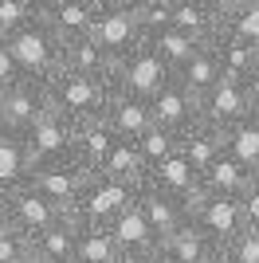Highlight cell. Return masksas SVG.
Instances as JSON below:
<instances>
[{"label": "cell", "mask_w": 259, "mask_h": 263, "mask_svg": "<svg viewBox=\"0 0 259 263\" xmlns=\"http://www.w3.org/2000/svg\"><path fill=\"white\" fill-rule=\"evenodd\" d=\"M138 209L145 212V220H150L153 236H157V243H165L169 236H177V232L189 224V212H184L181 200L165 197V193H157L153 185H141L138 189ZM161 252V248H157Z\"/></svg>", "instance_id": "17"}, {"label": "cell", "mask_w": 259, "mask_h": 263, "mask_svg": "<svg viewBox=\"0 0 259 263\" xmlns=\"http://www.w3.org/2000/svg\"><path fill=\"white\" fill-rule=\"evenodd\" d=\"M16 263H35V259H32V255H28V259H16Z\"/></svg>", "instance_id": "43"}, {"label": "cell", "mask_w": 259, "mask_h": 263, "mask_svg": "<svg viewBox=\"0 0 259 263\" xmlns=\"http://www.w3.org/2000/svg\"><path fill=\"white\" fill-rule=\"evenodd\" d=\"M75 248H79V224L63 220L47 228L43 236L32 240V259L35 263H75Z\"/></svg>", "instance_id": "24"}, {"label": "cell", "mask_w": 259, "mask_h": 263, "mask_svg": "<svg viewBox=\"0 0 259 263\" xmlns=\"http://www.w3.org/2000/svg\"><path fill=\"white\" fill-rule=\"evenodd\" d=\"M153 255L157 252H118L114 263H153Z\"/></svg>", "instance_id": "39"}, {"label": "cell", "mask_w": 259, "mask_h": 263, "mask_svg": "<svg viewBox=\"0 0 259 263\" xmlns=\"http://www.w3.org/2000/svg\"><path fill=\"white\" fill-rule=\"evenodd\" d=\"M118 243L106 228H83L79 224V248H75V263H114L118 259Z\"/></svg>", "instance_id": "30"}, {"label": "cell", "mask_w": 259, "mask_h": 263, "mask_svg": "<svg viewBox=\"0 0 259 263\" xmlns=\"http://www.w3.org/2000/svg\"><path fill=\"white\" fill-rule=\"evenodd\" d=\"M75 130H79L75 122H67L63 114L47 110L32 130L24 134V138H28V149H32L35 169H43V165H71V161H75Z\"/></svg>", "instance_id": "7"}, {"label": "cell", "mask_w": 259, "mask_h": 263, "mask_svg": "<svg viewBox=\"0 0 259 263\" xmlns=\"http://www.w3.org/2000/svg\"><path fill=\"white\" fill-rule=\"evenodd\" d=\"M181 154L193 161L196 173H205L212 161H220V157L228 154V142H224V130H216V126H208V122H196L193 130L181 138Z\"/></svg>", "instance_id": "23"}, {"label": "cell", "mask_w": 259, "mask_h": 263, "mask_svg": "<svg viewBox=\"0 0 259 263\" xmlns=\"http://www.w3.org/2000/svg\"><path fill=\"white\" fill-rule=\"evenodd\" d=\"M134 16H138L145 40L157 32H165L173 24V0H134Z\"/></svg>", "instance_id": "34"}, {"label": "cell", "mask_w": 259, "mask_h": 263, "mask_svg": "<svg viewBox=\"0 0 259 263\" xmlns=\"http://www.w3.org/2000/svg\"><path fill=\"white\" fill-rule=\"evenodd\" d=\"M205 263H232V259H228V252H224V248H216V252L212 255H208V259Z\"/></svg>", "instance_id": "41"}, {"label": "cell", "mask_w": 259, "mask_h": 263, "mask_svg": "<svg viewBox=\"0 0 259 263\" xmlns=\"http://www.w3.org/2000/svg\"><path fill=\"white\" fill-rule=\"evenodd\" d=\"M193 224L205 232L216 248H228V243L236 240V236H244V228H248V220H244V200L208 197L205 193V200H200L196 212H193Z\"/></svg>", "instance_id": "10"}, {"label": "cell", "mask_w": 259, "mask_h": 263, "mask_svg": "<svg viewBox=\"0 0 259 263\" xmlns=\"http://www.w3.org/2000/svg\"><path fill=\"white\" fill-rule=\"evenodd\" d=\"M138 145V154H141V161H145V173H153L157 165H165L169 157H177L181 154V138L173 130H161V126H153L141 142H134Z\"/></svg>", "instance_id": "33"}, {"label": "cell", "mask_w": 259, "mask_h": 263, "mask_svg": "<svg viewBox=\"0 0 259 263\" xmlns=\"http://www.w3.org/2000/svg\"><path fill=\"white\" fill-rule=\"evenodd\" d=\"M173 28L196 44H212L224 32V0H173Z\"/></svg>", "instance_id": "13"}, {"label": "cell", "mask_w": 259, "mask_h": 263, "mask_svg": "<svg viewBox=\"0 0 259 263\" xmlns=\"http://www.w3.org/2000/svg\"><path fill=\"white\" fill-rule=\"evenodd\" d=\"M177 79H181L184 87L193 90L196 99H205L208 90H212L216 83L224 79V71H220V55H216V47H212V44H205L200 51L193 55V59H189V63L181 67V71H177Z\"/></svg>", "instance_id": "25"}, {"label": "cell", "mask_w": 259, "mask_h": 263, "mask_svg": "<svg viewBox=\"0 0 259 263\" xmlns=\"http://www.w3.org/2000/svg\"><path fill=\"white\" fill-rule=\"evenodd\" d=\"M8 228H16V224H12V200L0 197V232H8Z\"/></svg>", "instance_id": "40"}, {"label": "cell", "mask_w": 259, "mask_h": 263, "mask_svg": "<svg viewBox=\"0 0 259 263\" xmlns=\"http://www.w3.org/2000/svg\"><path fill=\"white\" fill-rule=\"evenodd\" d=\"M259 114V90L255 83H236V79H220L205 99H200V122L216 130H232L244 118Z\"/></svg>", "instance_id": "6"}, {"label": "cell", "mask_w": 259, "mask_h": 263, "mask_svg": "<svg viewBox=\"0 0 259 263\" xmlns=\"http://www.w3.org/2000/svg\"><path fill=\"white\" fill-rule=\"evenodd\" d=\"M47 110H51L47 87L24 79V83H16V87H8L4 95H0V126L12 130V134H28Z\"/></svg>", "instance_id": "8"}, {"label": "cell", "mask_w": 259, "mask_h": 263, "mask_svg": "<svg viewBox=\"0 0 259 263\" xmlns=\"http://www.w3.org/2000/svg\"><path fill=\"white\" fill-rule=\"evenodd\" d=\"M16 83H24V75H20V67H16V59H12L8 44L0 40V95L8 87H16Z\"/></svg>", "instance_id": "37"}, {"label": "cell", "mask_w": 259, "mask_h": 263, "mask_svg": "<svg viewBox=\"0 0 259 263\" xmlns=\"http://www.w3.org/2000/svg\"><path fill=\"white\" fill-rule=\"evenodd\" d=\"M86 181H90V177H86L75 161H71V165H43V169L32 173V185L40 189L51 204H59L67 216H71V209H75V200L83 197Z\"/></svg>", "instance_id": "15"}, {"label": "cell", "mask_w": 259, "mask_h": 263, "mask_svg": "<svg viewBox=\"0 0 259 263\" xmlns=\"http://www.w3.org/2000/svg\"><path fill=\"white\" fill-rule=\"evenodd\" d=\"M12 224H16V232H24L28 240H35V236H43L47 228H55V224H63V220H71L59 204H51V200L43 197L35 185L20 189V193H12Z\"/></svg>", "instance_id": "11"}, {"label": "cell", "mask_w": 259, "mask_h": 263, "mask_svg": "<svg viewBox=\"0 0 259 263\" xmlns=\"http://www.w3.org/2000/svg\"><path fill=\"white\" fill-rule=\"evenodd\" d=\"M43 4L47 0H0V40H12L16 32L43 20Z\"/></svg>", "instance_id": "31"}, {"label": "cell", "mask_w": 259, "mask_h": 263, "mask_svg": "<svg viewBox=\"0 0 259 263\" xmlns=\"http://www.w3.org/2000/svg\"><path fill=\"white\" fill-rule=\"evenodd\" d=\"M98 12H102V0H47L43 20L55 28V35L63 44H75V40H86L95 32Z\"/></svg>", "instance_id": "12"}, {"label": "cell", "mask_w": 259, "mask_h": 263, "mask_svg": "<svg viewBox=\"0 0 259 263\" xmlns=\"http://www.w3.org/2000/svg\"><path fill=\"white\" fill-rule=\"evenodd\" d=\"M224 142H228V154L236 157L244 169H251V173L259 177V114H251V118H244L239 126L224 130Z\"/></svg>", "instance_id": "28"}, {"label": "cell", "mask_w": 259, "mask_h": 263, "mask_svg": "<svg viewBox=\"0 0 259 263\" xmlns=\"http://www.w3.org/2000/svg\"><path fill=\"white\" fill-rule=\"evenodd\" d=\"M224 252H228V259H232V263H259V232L255 228H244V236H236Z\"/></svg>", "instance_id": "35"}, {"label": "cell", "mask_w": 259, "mask_h": 263, "mask_svg": "<svg viewBox=\"0 0 259 263\" xmlns=\"http://www.w3.org/2000/svg\"><path fill=\"white\" fill-rule=\"evenodd\" d=\"M28 255H32V240L24 232L16 228L0 232V263H16V259H28Z\"/></svg>", "instance_id": "36"}, {"label": "cell", "mask_w": 259, "mask_h": 263, "mask_svg": "<svg viewBox=\"0 0 259 263\" xmlns=\"http://www.w3.org/2000/svg\"><path fill=\"white\" fill-rule=\"evenodd\" d=\"M63 71H75V75L110 83V75H114V59L86 35V40H75V44H63Z\"/></svg>", "instance_id": "22"}, {"label": "cell", "mask_w": 259, "mask_h": 263, "mask_svg": "<svg viewBox=\"0 0 259 263\" xmlns=\"http://www.w3.org/2000/svg\"><path fill=\"white\" fill-rule=\"evenodd\" d=\"M114 90L110 83H98V79H86V75H75V71H59V75L47 83V102H51L55 114H63L67 122H95L106 114Z\"/></svg>", "instance_id": "2"}, {"label": "cell", "mask_w": 259, "mask_h": 263, "mask_svg": "<svg viewBox=\"0 0 259 263\" xmlns=\"http://www.w3.org/2000/svg\"><path fill=\"white\" fill-rule=\"evenodd\" d=\"M212 47L220 55L224 79H236V83H255L259 79V47L244 44V40H236V35H228V32L216 35Z\"/></svg>", "instance_id": "20"}, {"label": "cell", "mask_w": 259, "mask_h": 263, "mask_svg": "<svg viewBox=\"0 0 259 263\" xmlns=\"http://www.w3.org/2000/svg\"><path fill=\"white\" fill-rule=\"evenodd\" d=\"M153 263H173V259H165V255H161V252H157V255H153Z\"/></svg>", "instance_id": "42"}, {"label": "cell", "mask_w": 259, "mask_h": 263, "mask_svg": "<svg viewBox=\"0 0 259 263\" xmlns=\"http://www.w3.org/2000/svg\"><path fill=\"white\" fill-rule=\"evenodd\" d=\"M90 40H95L114 63L130 59V55L145 44V32H141L138 16H134V0H102V12H98V20H95Z\"/></svg>", "instance_id": "5"}, {"label": "cell", "mask_w": 259, "mask_h": 263, "mask_svg": "<svg viewBox=\"0 0 259 263\" xmlns=\"http://www.w3.org/2000/svg\"><path fill=\"white\" fill-rule=\"evenodd\" d=\"M255 181L259 177L251 173V169H244L232 154H224L220 161H212L205 173H200V189H205L208 197H228V200H244Z\"/></svg>", "instance_id": "18"}, {"label": "cell", "mask_w": 259, "mask_h": 263, "mask_svg": "<svg viewBox=\"0 0 259 263\" xmlns=\"http://www.w3.org/2000/svg\"><path fill=\"white\" fill-rule=\"evenodd\" d=\"M4 44H8L12 59H16V67H20V75L28 83H43L47 87L63 71V40L55 35V28L47 20H35L32 28L16 32Z\"/></svg>", "instance_id": "1"}, {"label": "cell", "mask_w": 259, "mask_h": 263, "mask_svg": "<svg viewBox=\"0 0 259 263\" xmlns=\"http://www.w3.org/2000/svg\"><path fill=\"white\" fill-rule=\"evenodd\" d=\"M244 220H248V228L259 232V181L248 189V197H244Z\"/></svg>", "instance_id": "38"}, {"label": "cell", "mask_w": 259, "mask_h": 263, "mask_svg": "<svg viewBox=\"0 0 259 263\" xmlns=\"http://www.w3.org/2000/svg\"><path fill=\"white\" fill-rule=\"evenodd\" d=\"M32 173H35V161H32V149H28V138L0 126V197L28 189Z\"/></svg>", "instance_id": "14"}, {"label": "cell", "mask_w": 259, "mask_h": 263, "mask_svg": "<svg viewBox=\"0 0 259 263\" xmlns=\"http://www.w3.org/2000/svg\"><path fill=\"white\" fill-rule=\"evenodd\" d=\"M224 32L259 47V0H224Z\"/></svg>", "instance_id": "29"}, {"label": "cell", "mask_w": 259, "mask_h": 263, "mask_svg": "<svg viewBox=\"0 0 259 263\" xmlns=\"http://www.w3.org/2000/svg\"><path fill=\"white\" fill-rule=\"evenodd\" d=\"M150 110H153V122H157L161 130H173L177 138H184V134L200 122V99L184 87L181 79H169L161 87V95H153Z\"/></svg>", "instance_id": "9"}, {"label": "cell", "mask_w": 259, "mask_h": 263, "mask_svg": "<svg viewBox=\"0 0 259 263\" xmlns=\"http://www.w3.org/2000/svg\"><path fill=\"white\" fill-rule=\"evenodd\" d=\"M145 44L153 47V51L161 55V63L169 67L173 75H177V71H181L184 63H189V59H193L196 51H200V47L205 44H196L193 35H184V32H177V28H165V32H157V35H150V40H145Z\"/></svg>", "instance_id": "27"}, {"label": "cell", "mask_w": 259, "mask_h": 263, "mask_svg": "<svg viewBox=\"0 0 259 263\" xmlns=\"http://www.w3.org/2000/svg\"><path fill=\"white\" fill-rule=\"evenodd\" d=\"M255 90H259V79H255Z\"/></svg>", "instance_id": "44"}, {"label": "cell", "mask_w": 259, "mask_h": 263, "mask_svg": "<svg viewBox=\"0 0 259 263\" xmlns=\"http://www.w3.org/2000/svg\"><path fill=\"white\" fill-rule=\"evenodd\" d=\"M114 145H118V134L110 130L106 118L83 122V126L75 130V165L86 177H98L102 165H106V157L114 154Z\"/></svg>", "instance_id": "16"}, {"label": "cell", "mask_w": 259, "mask_h": 263, "mask_svg": "<svg viewBox=\"0 0 259 263\" xmlns=\"http://www.w3.org/2000/svg\"><path fill=\"white\" fill-rule=\"evenodd\" d=\"M102 173L106 177H118V181H130V185H145V161H141L138 145L134 142H118L114 145V154L106 157V165H102Z\"/></svg>", "instance_id": "32"}, {"label": "cell", "mask_w": 259, "mask_h": 263, "mask_svg": "<svg viewBox=\"0 0 259 263\" xmlns=\"http://www.w3.org/2000/svg\"><path fill=\"white\" fill-rule=\"evenodd\" d=\"M177 79L169 67L161 63V55L153 51L150 44H141L138 51L114 63V75H110V90L114 95H126V99H141V102H153V95H161V87Z\"/></svg>", "instance_id": "4"}, {"label": "cell", "mask_w": 259, "mask_h": 263, "mask_svg": "<svg viewBox=\"0 0 259 263\" xmlns=\"http://www.w3.org/2000/svg\"><path fill=\"white\" fill-rule=\"evenodd\" d=\"M138 189L141 185H130V181H118V177H106V173L90 177L83 197L71 209V220L83 224V228H110L118 220V212L138 200Z\"/></svg>", "instance_id": "3"}, {"label": "cell", "mask_w": 259, "mask_h": 263, "mask_svg": "<svg viewBox=\"0 0 259 263\" xmlns=\"http://www.w3.org/2000/svg\"><path fill=\"white\" fill-rule=\"evenodd\" d=\"M102 118L110 122V130L118 134V142H141V138H145L153 126H157V122H153L150 102H141V99H126V95H114Z\"/></svg>", "instance_id": "19"}, {"label": "cell", "mask_w": 259, "mask_h": 263, "mask_svg": "<svg viewBox=\"0 0 259 263\" xmlns=\"http://www.w3.org/2000/svg\"><path fill=\"white\" fill-rule=\"evenodd\" d=\"M110 236H114V243H118L122 252H157L161 243H157V236H153L150 220H145V212L138 209V200L130 204V209L118 212V220L110 224Z\"/></svg>", "instance_id": "21"}, {"label": "cell", "mask_w": 259, "mask_h": 263, "mask_svg": "<svg viewBox=\"0 0 259 263\" xmlns=\"http://www.w3.org/2000/svg\"><path fill=\"white\" fill-rule=\"evenodd\" d=\"M212 252H216V243L196 228L193 220H189L177 236H169V240L161 243V255H165V259H173V263H205Z\"/></svg>", "instance_id": "26"}]
</instances>
